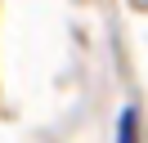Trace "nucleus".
Instances as JSON below:
<instances>
[{"instance_id":"nucleus-1","label":"nucleus","mask_w":148,"mask_h":143,"mask_svg":"<svg viewBox=\"0 0 148 143\" xmlns=\"http://www.w3.org/2000/svg\"><path fill=\"white\" fill-rule=\"evenodd\" d=\"M121 143H135V107L121 112Z\"/></svg>"}]
</instances>
